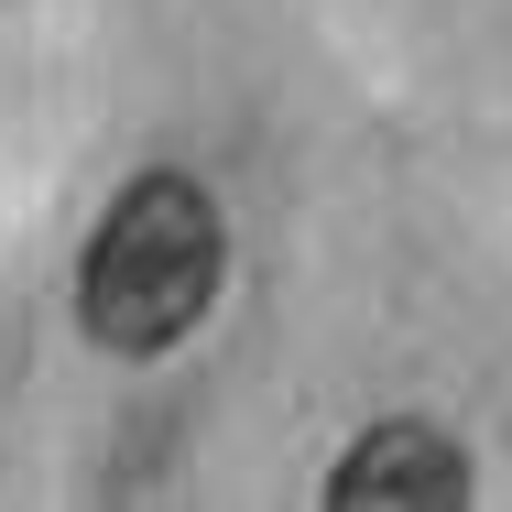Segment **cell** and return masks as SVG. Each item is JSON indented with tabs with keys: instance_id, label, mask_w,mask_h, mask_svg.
I'll return each mask as SVG.
<instances>
[{
	"instance_id": "6da1fadb",
	"label": "cell",
	"mask_w": 512,
	"mask_h": 512,
	"mask_svg": "<svg viewBox=\"0 0 512 512\" xmlns=\"http://www.w3.org/2000/svg\"><path fill=\"white\" fill-rule=\"evenodd\" d=\"M218 273H229L218 197L197 175H131L77 262V327L109 360H153L218 306Z\"/></svg>"
},
{
	"instance_id": "7a4b0ae2",
	"label": "cell",
	"mask_w": 512,
	"mask_h": 512,
	"mask_svg": "<svg viewBox=\"0 0 512 512\" xmlns=\"http://www.w3.org/2000/svg\"><path fill=\"white\" fill-rule=\"evenodd\" d=\"M469 502V458H458V436H436V425H371L338 469H327V512H458Z\"/></svg>"
}]
</instances>
